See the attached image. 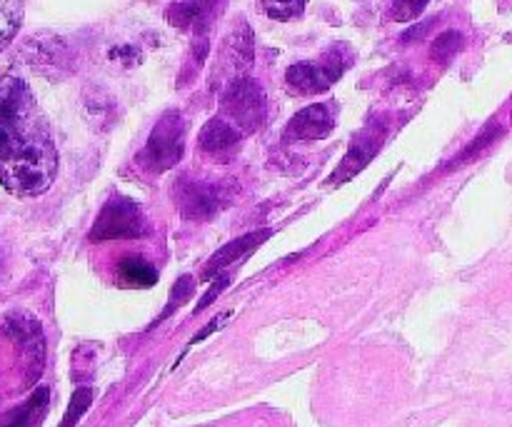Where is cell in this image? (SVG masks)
Instances as JSON below:
<instances>
[{
  "label": "cell",
  "mask_w": 512,
  "mask_h": 427,
  "mask_svg": "<svg viewBox=\"0 0 512 427\" xmlns=\"http://www.w3.org/2000/svg\"><path fill=\"white\" fill-rule=\"evenodd\" d=\"M58 165V145L33 90L20 75H0V185L18 198H38L55 183Z\"/></svg>",
  "instance_id": "6da1fadb"
},
{
  "label": "cell",
  "mask_w": 512,
  "mask_h": 427,
  "mask_svg": "<svg viewBox=\"0 0 512 427\" xmlns=\"http://www.w3.org/2000/svg\"><path fill=\"white\" fill-rule=\"evenodd\" d=\"M150 233L148 218L135 200L113 195L98 213L90 240H138Z\"/></svg>",
  "instance_id": "7a4b0ae2"
},
{
  "label": "cell",
  "mask_w": 512,
  "mask_h": 427,
  "mask_svg": "<svg viewBox=\"0 0 512 427\" xmlns=\"http://www.w3.org/2000/svg\"><path fill=\"white\" fill-rule=\"evenodd\" d=\"M185 130H188L185 118L178 110H168L160 115L143 150V163L153 173H165L180 163L185 153Z\"/></svg>",
  "instance_id": "3957f363"
},
{
  "label": "cell",
  "mask_w": 512,
  "mask_h": 427,
  "mask_svg": "<svg viewBox=\"0 0 512 427\" xmlns=\"http://www.w3.org/2000/svg\"><path fill=\"white\" fill-rule=\"evenodd\" d=\"M265 113H268V100L255 80H233L223 93V118H228L243 135L255 133L265 123Z\"/></svg>",
  "instance_id": "277c9868"
},
{
  "label": "cell",
  "mask_w": 512,
  "mask_h": 427,
  "mask_svg": "<svg viewBox=\"0 0 512 427\" xmlns=\"http://www.w3.org/2000/svg\"><path fill=\"white\" fill-rule=\"evenodd\" d=\"M348 65V55L333 50V53H325L320 60H303V63L290 65L288 73H285V83L298 95L325 93L343 78Z\"/></svg>",
  "instance_id": "5b68a950"
},
{
  "label": "cell",
  "mask_w": 512,
  "mask_h": 427,
  "mask_svg": "<svg viewBox=\"0 0 512 427\" xmlns=\"http://www.w3.org/2000/svg\"><path fill=\"white\" fill-rule=\"evenodd\" d=\"M5 333L15 340V345L23 353L25 363H28V383H33L40 373H43V360H45V338L43 328L38 320L30 313L15 310L5 318Z\"/></svg>",
  "instance_id": "8992f818"
},
{
  "label": "cell",
  "mask_w": 512,
  "mask_h": 427,
  "mask_svg": "<svg viewBox=\"0 0 512 427\" xmlns=\"http://www.w3.org/2000/svg\"><path fill=\"white\" fill-rule=\"evenodd\" d=\"M385 135H388V130H385V125H378V123L360 130V133L353 138V143H350L345 158L340 160L338 170L328 178V185H340L353 180L355 175H358L365 165H370V160L380 153V148H383L385 143Z\"/></svg>",
  "instance_id": "52a82bcc"
},
{
  "label": "cell",
  "mask_w": 512,
  "mask_h": 427,
  "mask_svg": "<svg viewBox=\"0 0 512 427\" xmlns=\"http://www.w3.org/2000/svg\"><path fill=\"white\" fill-rule=\"evenodd\" d=\"M230 195L225 188L210 183H193V180H180L178 190H175V200L188 220H208L228 203Z\"/></svg>",
  "instance_id": "ba28073f"
},
{
  "label": "cell",
  "mask_w": 512,
  "mask_h": 427,
  "mask_svg": "<svg viewBox=\"0 0 512 427\" xmlns=\"http://www.w3.org/2000/svg\"><path fill=\"white\" fill-rule=\"evenodd\" d=\"M220 10H223V0H178L165 10V20L178 30L205 35Z\"/></svg>",
  "instance_id": "9c48e42d"
},
{
  "label": "cell",
  "mask_w": 512,
  "mask_h": 427,
  "mask_svg": "<svg viewBox=\"0 0 512 427\" xmlns=\"http://www.w3.org/2000/svg\"><path fill=\"white\" fill-rule=\"evenodd\" d=\"M335 110L330 103L308 105L295 113L288 123V135L295 140H323L333 133Z\"/></svg>",
  "instance_id": "30bf717a"
},
{
  "label": "cell",
  "mask_w": 512,
  "mask_h": 427,
  "mask_svg": "<svg viewBox=\"0 0 512 427\" xmlns=\"http://www.w3.org/2000/svg\"><path fill=\"white\" fill-rule=\"evenodd\" d=\"M30 68H35L43 75H58L60 70L68 68V48L55 35H40L25 43L23 48Z\"/></svg>",
  "instance_id": "8fae6325"
},
{
  "label": "cell",
  "mask_w": 512,
  "mask_h": 427,
  "mask_svg": "<svg viewBox=\"0 0 512 427\" xmlns=\"http://www.w3.org/2000/svg\"><path fill=\"white\" fill-rule=\"evenodd\" d=\"M240 138H243V133H240L228 118L218 115V118H210L208 123L203 125L198 145L205 153H225V150L235 148V145L240 143Z\"/></svg>",
  "instance_id": "7c38bea8"
},
{
  "label": "cell",
  "mask_w": 512,
  "mask_h": 427,
  "mask_svg": "<svg viewBox=\"0 0 512 427\" xmlns=\"http://www.w3.org/2000/svg\"><path fill=\"white\" fill-rule=\"evenodd\" d=\"M268 235H270V230H260V233H248V235H243V238H238V240H230L228 245H223V248H220L218 253L213 255V258H210L208 268H205V278L215 275L218 270L228 268V265L238 263V260L245 258L250 250L258 248L263 240H268Z\"/></svg>",
  "instance_id": "4fadbf2b"
},
{
  "label": "cell",
  "mask_w": 512,
  "mask_h": 427,
  "mask_svg": "<svg viewBox=\"0 0 512 427\" xmlns=\"http://www.w3.org/2000/svg\"><path fill=\"white\" fill-rule=\"evenodd\" d=\"M118 280L125 288H153L158 283V270L138 255H128L118 263Z\"/></svg>",
  "instance_id": "5bb4252c"
},
{
  "label": "cell",
  "mask_w": 512,
  "mask_h": 427,
  "mask_svg": "<svg viewBox=\"0 0 512 427\" xmlns=\"http://www.w3.org/2000/svg\"><path fill=\"white\" fill-rule=\"evenodd\" d=\"M48 400V388H38L30 395L28 403H25L23 408H18L8 420H5L3 427H38L43 423L45 413H48Z\"/></svg>",
  "instance_id": "9a60e30c"
},
{
  "label": "cell",
  "mask_w": 512,
  "mask_h": 427,
  "mask_svg": "<svg viewBox=\"0 0 512 427\" xmlns=\"http://www.w3.org/2000/svg\"><path fill=\"white\" fill-rule=\"evenodd\" d=\"M25 0H0V53L13 43L23 25Z\"/></svg>",
  "instance_id": "2e32d148"
},
{
  "label": "cell",
  "mask_w": 512,
  "mask_h": 427,
  "mask_svg": "<svg viewBox=\"0 0 512 427\" xmlns=\"http://www.w3.org/2000/svg\"><path fill=\"white\" fill-rule=\"evenodd\" d=\"M228 55L235 70H248L253 65V30L248 25H240L228 40Z\"/></svg>",
  "instance_id": "e0dca14e"
},
{
  "label": "cell",
  "mask_w": 512,
  "mask_h": 427,
  "mask_svg": "<svg viewBox=\"0 0 512 427\" xmlns=\"http://www.w3.org/2000/svg\"><path fill=\"white\" fill-rule=\"evenodd\" d=\"M305 5L308 0H263V10L268 13V18L280 20V23L300 18L305 13Z\"/></svg>",
  "instance_id": "ac0fdd59"
},
{
  "label": "cell",
  "mask_w": 512,
  "mask_h": 427,
  "mask_svg": "<svg viewBox=\"0 0 512 427\" xmlns=\"http://www.w3.org/2000/svg\"><path fill=\"white\" fill-rule=\"evenodd\" d=\"M428 3L430 0H385V13L395 23H408L418 18Z\"/></svg>",
  "instance_id": "d6986e66"
},
{
  "label": "cell",
  "mask_w": 512,
  "mask_h": 427,
  "mask_svg": "<svg viewBox=\"0 0 512 427\" xmlns=\"http://www.w3.org/2000/svg\"><path fill=\"white\" fill-rule=\"evenodd\" d=\"M90 403H93V390L90 388H80L73 393V400H70L68 405V413H65L63 423L60 427H75L78 425V420L83 418L85 410L90 408Z\"/></svg>",
  "instance_id": "ffe728a7"
},
{
  "label": "cell",
  "mask_w": 512,
  "mask_h": 427,
  "mask_svg": "<svg viewBox=\"0 0 512 427\" xmlns=\"http://www.w3.org/2000/svg\"><path fill=\"white\" fill-rule=\"evenodd\" d=\"M460 48H463V35L455 33V30H448V33H443L438 40H435L433 58L440 60V63H448Z\"/></svg>",
  "instance_id": "44dd1931"
},
{
  "label": "cell",
  "mask_w": 512,
  "mask_h": 427,
  "mask_svg": "<svg viewBox=\"0 0 512 427\" xmlns=\"http://www.w3.org/2000/svg\"><path fill=\"white\" fill-rule=\"evenodd\" d=\"M190 293H193V278H190V275H185V278H180L178 283H175L173 298H170V305H168V310H165V315L173 313L175 305L185 303V298H188ZM165 315H163V318H165Z\"/></svg>",
  "instance_id": "7402d4cb"
},
{
  "label": "cell",
  "mask_w": 512,
  "mask_h": 427,
  "mask_svg": "<svg viewBox=\"0 0 512 427\" xmlns=\"http://www.w3.org/2000/svg\"><path fill=\"white\" fill-rule=\"evenodd\" d=\"M225 285H228V278H220L218 283H213V288H210L208 293H205V298L200 300V303H198V308H195V313H200V310H205V308H208V305L213 303V298H215V295H220V293H223V290H225Z\"/></svg>",
  "instance_id": "603a6c76"
},
{
  "label": "cell",
  "mask_w": 512,
  "mask_h": 427,
  "mask_svg": "<svg viewBox=\"0 0 512 427\" xmlns=\"http://www.w3.org/2000/svg\"><path fill=\"white\" fill-rule=\"evenodd\" d=\"M228 318H230V315H220V318H215L213 323H210L208 328L203 330V333H198V335H195L193 340H190V345H198L200 340H205V338H208L210 333H215V330H218V328H223V323H225V320H228Z\"/></svg>",
  "instance_id": "cb8c5ba5"
}]
</instances>
